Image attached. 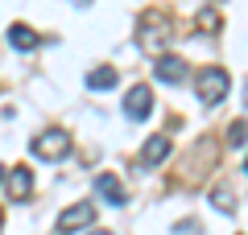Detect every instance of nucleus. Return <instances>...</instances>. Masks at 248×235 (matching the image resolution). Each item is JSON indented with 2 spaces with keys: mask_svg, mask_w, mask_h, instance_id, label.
<instances>
[{
  "mask_svg": "<svg viewBox=\"0 0 248 235\" xmlns=\"http://www.w3.org/2000/svg\"><path fill=\"white\" fill-rule=\"evenodd\" d=\"M195 87H199V99H203L207 107H215V103H223L232 78H228V70H223V66H207V70H199Z\"/></svg>",
  "mask_w": 248,
  "mask_h": 235,
  "instance_id": "nucleus-1",
  "label": "nucleus"
},
{
  "mask_svg": "<svg viewBox=\"0 0 248 235\" xmlns=\"http://www.w3.org/2000/svg\"><path fill=\"white\" fill-rule=\"evenodd\" d=\"M33 157H42V161H62V157L71 153V132H62V128H50L42 132V136H33Z\"/></svg>",
  "mask_w": 248,
  "mask_h": 235,
  "instance_id": "nucleus-2",
  "label": "nucleus"
},
{
  "mask_svg": "<svg viewBox=\"0 0 248 235\" xmlns=\"http://www.w3.org/2000/svg\"><path fill=\"white\" fill-rule=\"evenodd\" d=\"M170 37H174V33H170V17H166V13H145V17H141V45H145V50L157 54Z\"/></svg>",
  "mask_w": 248,
  "mask_h": 235,
  "instance_id": "nucleus-3",
  "label": "nucleus"
},
{
  "mask_svg": "<svg viewBox=\"0 0 248 235\" xmlns=\"http://www.w3.org/2000/svg\"><path fill=\"white\" fill-rule=\"evenodd\" d=\"M91 223H95V206H91V202H75V206H66L58 215L54 231H58V235H71V231H79V227H91Z\"/></svg>",
  "mask_w": 248,
  "mask_h": 235,
  "instance_id": "nucleus-4",
  "label": "nucleus"
},
{
  "mask_svg": "<svg viewBox=\"0 0 248 235\" xmlns=\"http://www.w3.org/2000/svg\"><path fill=\"white\" fill-rule=\"evenodd\" d=\"M149 112H153V91L141 83V87H133L128 99H124V116H128V120H145Z\"/></svg>",
  "mask_w": 248,
  "mask_h": 235,
  "instance_id": "nucleus-5",
  "label": "nucleus"
},
{
  "mask_svg": "<svg viewBox=\"0 0 248 235\" xmlns=\"http://www.w3.org/2000/svg\"><path fill=\"white\" fill-rule=\"evenodd\" d=\"M95 194L108 202V206H124V182L116 174H99L95 177Z\"/></svg>",
  "mask_w": 248,
  "mask_h": 235,
  "instance_id": "nucleus-6",
  "label": "nucleus"
},
{
  "mask_svg": "<svg viewBox=\"0 0 248 235\" xmlns=\"http://www.w3.org/2000/svg\"><path fill=\"white\" fill-rule=\"evenodd\" d=\"M153 74H157L161 83H182V78H186V62L174 58V54H161L157 66H153Z\"/></svg>",
  "mask_w": 248,
  "mask_h": 235,
  "instance_id": "nucleus-7",
  "label": "nucleus"
},
{
  "mask_svg": "<svg viewBox=\"0 0 248 235\" xmlns=\"http://www.w3.org/2000/svg\"><path fill=\"white\" fill-rule=\"evenodd\" d=\"M170 157V136H153V140H145V148H141V161L145 165H161Z\"/></svg>",
  "mask_w": 248,
  "mask_h": 235,
  "instance_id": "nucleus-8",
  "label": "nucleus"
},
{
  "mask_svg": "<svg viewBox=\"0 0 248 235\" xmlns=\"http://www.w3.org/2000/svg\"><path fill=\"white\" fill-rule=\"evenodd\" d=\"M4 182H9L13 198H29V194H33V174H29V169H13V174H4Z\"/></svg>",
  "mask_w": 248,
  "mask_h": 235,
  "instance_id": "nucleus-9",
  "label": "nucleus"
},
{
  "mask_svg": "<svg viewBox=\"0 0 248 235\" xmlns=\"http://www.w3.org/2000/svg\"><path fill=\"white\" fill-rule=\"evenodd\" d=\"M9 45H13V50H37V45H42V37H37L33 33V29H29V25H13L9 29Z\"/></svg>",
  "mask_w": 248,
  "mask_h": 235,
  "instance_id": "nucleus-10",
  "label": "nucleus"
},
{
  "mask_svg": "<svg viewBox=\"0 0 248 235\" xmlns=\"http://www.w3.org/2000/svg\"><path fill=\"white\" fill-rule=\"evenodd\" d=\"M116 78H120V74H116V66H95L87 74V87L91 91H108V87H116Z\"/></svg>",
  "mask_w": 248,
  "mask_h": 235,
  "instance_id": "nucleus-11",
  "label": "nucleus"
},
{
  "mask_svg": "<svg viewBox=\"0 0 248 235\" xmlns=\"http://www.w3.org/2000/svg\"><path fill=\"white\" fill-rule=\"evenodd\" d=\"M211 206H219L223 215H236V194H232V190H215L211 194Z\"/></svg>",
  "mask_w": 248,
  "mask_h": 235,
  "instance_id": "nucleus-12",
  "label": "nucleus"
},
{
  "mask_svg": "<svg viewBox=\"0 0 248 235\" xmlns=\"http://www.w3.org/2000/svg\"><path fill=\"white\" fill-rule=\"evenodd\" d=\"M244 140H248V124L236 120V124L228 128V145H244Z\"/></svg>",
  "mask_w": 248,
  "mask_h": 235,
  "instance_id": "nucleus-13",
  "label": "nucleus"
},
{
  "mask_svg": "<svg viewBox=\"0 0 248 235\" xmlns=\"http://www.w3.org/2000/svg\"><path fill=\"white\" fill-rule=\"evenodd\" d=\"M199 25H203V29H219V13L203 9V17H199Z\"/></svg>",
  "mask_w": 248,
  "mask_h": 235,
  "instance_id": "nucleus-14",
  "label": "nucleus"
},
{
  "mask_svg": "<svg viewBox=\"0 0 248 235\" xmlns=\"http://www.w3.org/2000/svg\"><path fill=\"white\" fill-rule=\"evenodd\" d=\"M71 4H79V9H83V4H91V0H71Z\"/></svg>",
  "mask_w": 248,
  "mask_h": 235,
  "instance_id": "nucleus-15",
  "label": "nucleus"
},
{
  "mask_svg": "<svg viewBox=\"0 0 248 235\" xmlns=\"http://www.w3.org/2000/svg\"><path fill=\"white\" fill-rule=\"evenodd\" d=\"M91 235H112V231H91Z\"/></svg>",
  "mask_w": 248,
  "mask_h": 235,
  "instance_id": "nucleus-16",
  "label": "nucleus"
},
{
  "mask_svg": "<svg viewBox=\"0 0 248 235\" xmlns=\"http://www.w3.org/2000/svg\"><path fill=\"white\" fill-rule=\"evenodd\" d=\"M0 182H4V169H0Z\"/></svg>",
  "mask_w": 248,
  "mask_h": 235,
  "instance_id": "nucleus-17",
  "label": "nucleus"
},
{
  "mask_svg": "<svg viewBox=\"0 0 248 235\" xmlns=\"http://www.w3.org/2000/svg\"><path fill=\"white\" fill-rule=\"evenodd\" d=\"M244 174H248V161H244Z\"/></svg>",
  "mask_w": 248,
  "mask_h": 235,
  "instance_id": "nucleus-18",
  "label": "nucleus"
}]
</instances>
